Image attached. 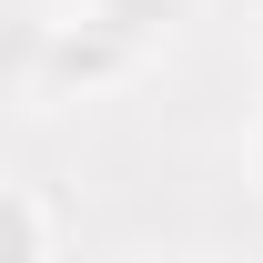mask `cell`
Listing matches in <instances>:
<instances>
[{
	"label": "cell",
	"mask_w": 263,
	"mask_h": 263,
	"mask_svg": "<svg viewBox=\"0 0 263 263\" xmlns=\"http://www.w3.org/2000/svg\"><path fill=\"white\" fill-rule=\"evenodd\" d=\"M51 253H61L51 193H41V182H10V193H0V263H51Z\"/></svg>",
	"instance_id": "cell-1"
},
{
	"label": "cell",
	"mask_w": 263,
	"mask_h": 263,
	"mask_svg": "<svg viewBox=\"0 0 263 263\" xmlns=\"http://www.w3.org/2000/svg\"><path fill=\"white\" fill-rule=\"evenodd\" d=\"M101 10H111V21H122L132 41H162V31H172V10H182V0H101Z\"/></svg>",
	"instance_id": "cell-2"
},
{
	"label": "cell",
	"mask_w": 263,
	"mask_h": 263,
	"mask_svg": "<svg viewBox=\"0 0 263 263\" xmlns=\"http://www.w3.org/2000/svg\"><path fill=\"white\" fill-rule=\"evenodd\" d=\"M243 172H253V193H263V111H253V132H243Z\"/></svg>",
	"instance_id": "cell-3"
}]
</instances>
